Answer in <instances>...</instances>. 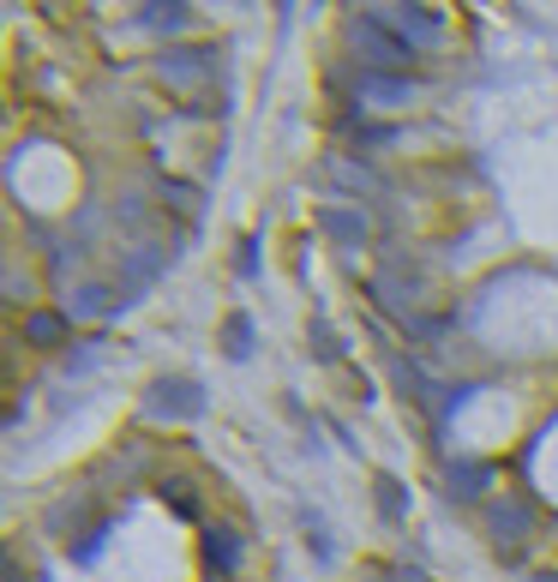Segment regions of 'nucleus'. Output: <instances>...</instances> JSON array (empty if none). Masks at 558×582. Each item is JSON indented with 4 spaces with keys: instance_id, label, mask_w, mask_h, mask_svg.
I'll return each instance as SVG.
<instances>
[{
    "instance_id": "obj_1",
    "label": "nucleus",
    "mask_w": 558,
    "mask_h": 582,
    "mask_svg": "<svg viewBox=\"0 0 558 582\" xmlns=\"http://www.w3.org/2000/svg\"><path fill=\"white\" fill-rule=\"evenodd\" d=\"M349 48L373 72H402L409 67V43H402L390 24H378V19H349Z\"/></svg>"
},
{
    "instance_id": "obj_2",
    "label": "nucleus",
    "mask_w": 558,
    "mask_h": 582,
    "mask_svg": "<svg viewBox=\"0 0 558 582\" xmlns=\"http://www.w3.org/2000/svg\"><path fill=\"white\" fill-rule=\"evenodd\" d=\"M205 414V385L198 378H157L145 390V421H198Z\"/></svg>"
},
{
    "instance_id": "obj_3",
    "label": "nucleus",
    "mask_w": 558,
    "mask_h": 582,
    "mask_svg": "<svg viewBox=\"0 0 558 582\" xmlns=\"http://www.w3.org/2000/svg\"><path fill=\"white\" fill-rule=\"evenodd\" d=\"M378 300H385L390 312H409L414 300H426L421 271H414L409 259H385V271H378Z\"/></svg>"
},
{
    "instance_id": "obj_4",
    "label": "nucleus",
    "mask_w": 558,
    "mask_h": 582,
    "mask_svg": "<svg viewBox=\"0 0 558 582\" xmlns=\"http://www.w3.org/2000/svg\"><path fill=\"white\" fill-rule=\"evenodd\" d=\"M528 523H535V516H528V504H504V499L487 504V528H492V540H499L504 552H511L516 540H528Z\"/></svg>"
},
{
    "instance_id": "obj_5",
    "label": "nucleus",
    "mask_w": 558,
    "mask_h": 582,
    "mask_svg": "<svg viewBox=\"0 0 558 582\" xmlns=\"http://www.w3.org/2000/svg\"><path fill=\"white\" fill-rule=\"evenodd\" d=\"M361 96L373 109H397V103H409V96H414V79H402V72H373V79L361 84Z\"/></svg>"
},
{
    "instance_id": "obj_6",
    "label": "nucleus",
    "mask_w": 558,
    "mask_h": 582,
    "mask_svg": "<svg viewBox=\"0 0 558 582\" xmlns=\"http://www.w3.org/2000/svg\"><path fill=\"white\" fill-rule=\"evenodd\" d=\"M324 235H331L337 247H361V240H366V217L354 205H337V210H324Z\"/></svg>"
},
{
    "instance_id": "obj_7",
    "label": "nucleus",
    "mask_w": 558,
    "mask_h": 582,
    "mask_svg": "<svg viewBox=\"0 0 558 582\" xmlns=\"http://www.w3.org/2000/svg\"><path fill=\"white\" fill-rule=\"evenodd\" d=\"M445 487H451V499H480V492L492 487V468L487 463H456L445 475Z\"/></svg>"
},
{
    "instance_id": "obj_8",
    "label": "nucleus",
    "mask_w": 558,
    "mask_h": 582,
    "mask_svg": "<svg viewBox=\"0 0 558 582\" xmlns=\"http://www.w3.org/2000/svg\"><path fill=\"white\" fill-rule=\"evenodd\" d=\"M205 564H210L217 577H228V571L240 564V540L228 535V528H210V535H205Z\"/></svg>"
},
{
    "instance_id": "obj_9",
    "label": "nucleus",
    "mask_w": 558,
    "mask_h": 582,
    "mask_svg": "<svg viewBox=\"0 0 558 582\" xmlns=\"http://www.w3.org/2000/svg\"><path fill=\"white\" fill-rule=\"evenodd\" d=\"M378 516H385V523H402V516H409V492H402V480H378Z\"/></svg>"
},
{
    "instance_id": "obj_10",
    "label": "nucleus",
    "mask_w": 558,
    "mask_h": 582,
    "mask_svg": "<svg viewBox=\"0 0 558 582\" xmlns=\"http://www.w3.org/2000/svg\"><path fill=\"white\" fill-rule=\"evenodd\" d=\"M24 336H31V343H60V336H67V319H60V312H36V319L24 324Z\"/></svg>"
},
{
    "instance_id": "obj_11",
    "label": "nucleus",
    "mask_w": 558,
    "mask_h": 582,
    "mask_svg": "<svg viewBox=\"0 0 558 582\" xmlns=\"http://www.w3.org/2000/svg\"><path fill=\"white\" fill-rule=\"evenodd\" d=\"M247 343H252V324L247 319H228V354H235V361H240V354H252Z\"/></svg>"
},
{
    "instance_id": "obj_12",
    "label": "nucleus",
    "mask_w": 558,
    "mask_h": 582,
    "mask_svg": "<svg viewBox=\"0 0 558 582\" xmlns=\"http://www.w3.org/2000/svg\"><path fill=\"white\" fill-rule=\"evenodd\" d=\"M114 300H109V288H84L79 295V312H109Z\"/></svg>"
},
{
    "instance_id": "obj_13",
    "label": "nucleus",
    "mask_w": 558,
    "mask_h": 582,
    "mask_svg": "<svg viewBox=\"0 0 558 582\" xmlns=\"http://www.w3.org/2000/svg\"><path fill=\"white\" fill-rule=\"evenodd\" d=\"M397 582H426L421 571H397Z\"/></svg>"
},
{
    "instance_id": "obj_14",
    "label": "nucleus",
    "mask_w": 558,
    "mask_h": 582,
    "mask_svg": "<svg viewBox=\"0 0 558 582\" xmlns=\"http://www.w3.org/2000/svg\"><path fill=\"white\" fill-rule=\"evenodd\" d=\"M288 7H295V0H283V12H288Z\"/></svg>"
},
{
    "instance_id": "obj_15",
    "label": "nucleus",
    "mask_w": 558,
    "mask_h": 582,
    "mask_svg": "<svg viewBox=\"0 0 558 582\" xmlns=\"http://www.w3.org/2000/svg\"><path fill=\"white\" fill-rule=\"evenodd\" d=\"M535 582H553V577H535Z\"/></svg>"
}]
</instances>
